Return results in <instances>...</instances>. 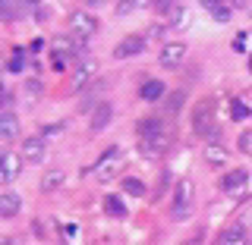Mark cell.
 Masks as SVG:
<instances>
[{
    "mask_svg": "<svg viewBox=\"0 0 252 245\" xmlns=\"http://www.w3.org/2000/svg\"><path fill=\"white\" fill-rule=\"evenodd\" d=\"M249 73H252V57H249Z\"/></svg>",
    "mask_w": 252,
    "mask_h": 245,
    "instance_id": "48",
    "label": "cell"
},
{
    "mask_svg": "<svg viewBox=\"0 0 252 245\" xmlns=\"http://www.w3.org/2000/svg\"><path fill=\"white\" fill-rule=\"evenodd\" d=\"M246 179H249V173H246V170H230L224 179H220V189H224L227 195H236L243 186H246Z\"/></svg>",
    "mask_w": 252,
    "mask_h": 245,
    "instance_id": "17",
    "label": "cell"
},
{
    "mask_svg": "<svg viewBox=\"0 0 252 245\" xmlns=\"http://www.w3.org/2000/svg\"><path fill=\"white\" fill-rule=\"evenodd\" d=\"M19 10H26V3L22 0H0V13H3V19H16L19 16Z\"/></svg>",
    "mask_w": 252,
    "mask_h": 245,
    "instance_id": "22",
    "label": "cell"
},
{
    "mask_svg": "<svg viewBox=\"0 0 252 245\" xmlns=\"http://www.w3.org/2000/svg\"><path fill=\"white\" fill-rule=\"evenodd\" d=\"M192 195H195L192 179H180L173 186V208H192Z\"/></svg>",
    "mask_w": 252,
    "mask_h": 245,
    "instance_id": "10",
    "label": "cell"
},
{
    "mask_svg": "<svg viewBox=\"0 0 252 245\" xmlns=\"http://www.w3.org/2000/svg\"><path fill=\"white\" fill-rule=\"evenodd\" d=\"M202 6L208 13H215V10H220V6H230V3H227V0H202Z\"/></svg>",
    "mask_w": 252,
    "mask_h": 245,
    "instance_id": "35",
    "label": "cell"
},
{
    "mask_svg": "<svg viewBox=\"0 0 252 245\" xmlns=\"http://www.w3.org/2000/svg\"><path fill=\"white\" fill-rule=\"evenodd\" d=\"M211 16H215V22H230V16H233V10H230V6H220V10H215V13H211Z\"/></svg>",
    "mask_w": 252,
    "mask_h": 245,
    "instance_id": "32",
    "label": "cell"
},
{
    "mask_svg": "<svg viewBox=\"0 0 252 245\" xmlns=\"http://www.w3.org/2000/svg\"><path fill=\"white\" fill-rule=\"evenodd\" d=\"M22 161H26L22 154L6 151V154H3V163H0V183H3V186L13 183V179L19 176V170H22Z\"/></svg>",
    "mask_w": 252,
    "mask_h": 245,
    "instance_id": "7",
    "label": "cell"
},
{
    "mask_svg": "<svg viewBox=\"0 0 252 245\" xmlns=\"http://www.w3.org/2000/svg\"><path fill=\"white\" fill-rule=\"evenodd\" d=\"M63 129V123H54V126H44L41 129V136H54V132H60Z\"/></svg>",
    "mask_w": 252,
    "mask_h": 245,
    "instance_id": "38",
    "label": "cell"
},
{
    "mask_svg": "<svg viewBox=\"0 0 252 245\" xmlns=\"http://www.w3.org/2000/svg\"><path fill=\"white\" fill-rule=\"evenodd\" d=\"M246 41H249V35H236V38H233V51L243 54V51H246Z\"/></svg>",
    "mask_w": 252,
    "mask_h": 245,
    "instance_id": "36",
    "label": "cell"
},
{
    "mask_svg": "<svg viewBox=\"0 0 252 245\" xmlns=\"http://www.w3.org/2000/svg\"><path fill=\"white\" fill-rule=\"evenodd\" d=\"M155 132H164V123L158 120V116H145V120H139V138L155 136Z\"/></svg>",
    "mask_w": 252,
    "mask_h": 245,
    "instance_id": "21",
    "label": "cell"
},
{
    "mask_svg": "<svg viewBox=\"0 0 252 245\" xmlns=\"http://www.w3.org/2000/svg\"><path fill=\"white\" fill-rule=\"evenodd\" d=\"M94 69H98V66H94L92 60L76 63V73H73V91H82L85 85L92 82V79H94Z\"/></svg>",
    "mask_w": 252,
    "mask_h": 245,
    "instance_id": "12",
    "label": "cell"
},
{
    "mask_svg": "<svg viewBox=\"0 0 252 245\" xmlns=\"http://www.w3.org/2000/svg\"><path fill=\"white\" fill-rule=\"evenodd\" d=\"M19 208H22L19 192H13V189H3V192H0V217H3V220H13L16 214H19Z\"/></svg>",
    "mask_w": 252,
    "mask_h": 245,
    "instance_id": "9",
    "label": "cell"
},
{
    "mask_svg": "<svg viewBox=\"0 0 252 245\" xmlns=\"http://www.w3.org/2000/svg\"><path fill=\"white\" fill-rule=\"evenodd\" d=\"M16 136H19V120H16L13 110H3V113H0V141L10 145Z\"/></svg>",
    "mask_w": 252,
    "mask_h": 245,
    "instance_id": "11",
    "label": "cell"
},
{
    "mask_svg": "<svg viewBox=\"0 0 252 245\" xmlns=\"http://www.w3.org/2000/svg\"><path fill=\"white\" fill-rule=\"evenodd\" d=\"M101 91H104V82H94L89 88V94H85V101H82V110H92V104L101 98Z\"/></svg>",
    "mask_w": 252,
    "mask_h": 245,
    "instance_id": "27",
    "label": "cell"
},
{
    "mask_svg": "<svg viewBox=\"0 0 252 245\" xmlns=\"http://www.w3.org/2000/svg\"><path fill=\"white\" fill-rule=\"evenodd\" d=\"M167 148H170V136H167V132H155V136L139 138V151L145 157H161Z\"/></svg>",
    "mask_w": 252,
    "mask_h": 245,
    "instance_id": "6",
    "label": "cell"
},
{
    "mask_svg": "<svg viewBox=\"0 0 252 245\" xmlns=\"http://www.w3.org/2000/svg\"><path fill=\"white\" fill-rule=\"evenodd\" d=\"M44 151H47L44 136H32V138H26V145H22V157H26L29 163H38L44 157Z\"/></svg>",
    "mask_w": 252,
    "mask_h": 245,
    "instance_id": "13",
    "label": "cell"
},
{
    "mask_svg": "<svg viewBox=\"0 0 252 245\" xmlns=\"http://www.w3.org/2000/svg\"><path fill=\"white\" fill-rule=\"evenodd\" d=\"M249 116H252V110H249L246 104H243L240 98H233V101H230V120L243 123V120H249Z\"/></svg>",
    "mask_w": 252,
    "mask_h": 245,
    "instance_id": "24",
    "label": "cell"
},
{
    "mask_svg": "<svg viewBox=\"0 0 252 245\" xmlns=\"http://www.w3.org/2000/svg\"><path fill=\"white\" fill-rule=\"evenodd\" d=\"M142 51H145V38H142V35H129V38H123V41L114 47V57L126 60V57H139Z\"/></svg>",
    "mask_w": 252,
    "mask_h": 245,
    "instance_id": "8",
    "label": "cell"
},
{
    "mask_svg": "<svg viewBox=\"0 0 252 245\" xmlns=\"http://www.w3.org/2000/svg\"><path fill=\"white\" fill-rule=\"evenodd\" d=\"M243 223H246V226H252V204H249V211H246V217H243Z\"/></svg>",
    "mask_w": 252,
    "mask_h": 245,
    "instance_id": "43",
    "label": "cell"
},
{
    "mask_svg": "<svg viewBox=\"0 0 252 245\" xmlns=\"http://www.w3.org/2000/svg\"><path fill=\"white\" fill-rule=\"evenodd\" d=\"M173 6H177V0H155V10L158 13H170Z\"/></svg>",
    "mask_w": 252,
    "mask_h": 245,
    "instance_id": "34",
    "label": "cell"
},
{
    "mask_svg": "<svg viewBox=\"0 0 252 245\" xmlns=\"http://www.w3.org/2000/svg\"><path fill=\"white\" fill-rule=\"evenodd\" d=\"M215 120V101H199L192 110V132L195 136H202V138H208V141H218V126L211 123Z\"/></svg>",
    "mask_w": 252,
    "mask_h": 245,
    "instance_id": "1",
    "label": "cell"
},
{
    "mask_svg": "<svg viewBox=\"0 0 252 245\" xmlns=\"http://www.w3.org/2000/svg\"><path fill=\"white\" fill-rule=\"evenodd\" d=\"M164 31H167V26H161V22H155V26H148L145 28V41H158V38H164Z\"/></svg>",
    "mask_w": 252,
    "mask_h": 245,
    "instance_id": "29",
    "label": "cell"
},
{
    "mask_svg": "<svg viewBox=\"0 0 252 245\" xmlns=\"http://www.w3.org/2000/svg\"><path fill=\"white\" fill-rule=\"evenodd\" d=\"M183 245H202V239L195 236V239H189V242H183Z\"/></svg>",
    "mask_w": 252,
    "mask_h": 245,
    "instance_id": "44",
    "label": "cell"
},
{
    "mask_svg": "<svg viewBox=\"0 0 252 245\" xmlns=\"http://www.w3.org/2000/svg\"><path fill=\"white\" fill-rule=\"evenodd\" d=\"M104 211L110 217H126V204L117 198V195H107V198H104Z\"/></svg>",
    "mask_w": 252,
    "mask_h": 245,
    "instance_id": "25",
    "label": "cell"
},
{
    "mask_svg": "<svg viewBox=\"0 0 252 245\" xmlns=\"http://www.w3.org/2000/svg\"><path fill=\"white\" fill-rule=\"evenodd\" d=\"M41 47H44V41H41V38H35V41H32V47H29V51H32V54H38V51H41Z\"/></svg>",
    "mask_w": 252,
    "mask_h": 245,
    "instance_id": "42",
    "label": "cell"
},
{
    "mask_svg": "<svg viewBox=\"0 0 252 245\" xmlns=\"http://www.w3.org/2000/svg\"><path fill=\"white\" fill-rule=\"evenodd\" d=\"M240 151L252 154V132H243V136H240Z\"/></svg>",
    "mask_w": 252,
    "mask_h": 245,
    "instance_id": "33",
    "label": "cell"
},
{
    "mask_svg": "<svg viewBox=\"0 0 252 245\" xmlns=\"http://www.w3.org/2000/svg\"><path fill=\"white\" fill-rule=\"evenodd\" d=\"M22 66H26V51H16L6 63V73H22Z\"/></svg>",
    "mask_w": 252,
    "mask_h": 245,
    "instance_id": "28",
    "label": "cell"
},
{
    "mask_svg": "<svg viewBox=\"0 0 252 245\" xmlns=\"http://www.w3.org/2000/svg\"><path fill=\"white\" fill-rule=\"evenodd\" d=\"M155 0H136V10H152Z\"/></svg>",
    "mask_w": 252,
    "mask_h": 245,
    "instance_id": "41",
    "label": "cell"
},
{
    "mask_svg": "<svg viewBox=\"0 0 252 245\" xmlns=\"http://www.w3.org/2000/svg\"><path fill=\"white\" fill-rule=\"evenodd\" d=\"M22 91H26V94H29V101H35V98H38V94H41V91H44V85H41V82H38V79H26V88H22Z\"/></svg>",
    "mask_w": 252,
    "mask_h": 245,
    "instance_id": "30",
    "label": "cell"
},
{
    "mask_svg": "<svg viewBox=\"0 0 252 245\" xmlns=\"http://www.w3.org/2000/svg\"><path fill=\"white\" fill-rule=\"evenodd\" d=\"M51 54L54 57H73V60H79L85 54V41L82 38H66V35H57L51 41Z\"/></svg>",
    "mask_w": 252,
    "mask_h": 245,
    "instance_id": "3",
    "label": "cell"
},
{
    "mask_svg": "<svg viewBox=\"0 0 252 245\" xmlns=\"http://www.w3.org/2000/svg\"><path fill=\"white\" fill-rule=\"evenodd\" d=\"M202 157H205L208 167H224V163H227V145H220V141H208L205 151H202Z\"/></svg>",
    "mask_w": 252,
    "mask_h": 245,
    "instance_id": "14",
    "label": "cell"
},
{
    "mask_svg": "<svg viewBox=\"0 0 252 245\" xmlns=\"http://www.w3.org/2000/svg\"><path fill=\"white\" fill-rule=\"evenodd\" d=\"M63 179H66V173H63V170H57V167L47 170L44 176H41V192H54V189H60Z\"/></svg>",
    "mask_w": 252,
    "mask_h": 245,
    "instance_id": "19",
    "label": "cell"
},
{
    "mask_svg": "<svg viewBox=\"0 0 252 245\" xmlns=\"http://www.w3.org/2000/svg\"><path fill=\"white\" fill-rule=\"evenodd\" d=\"M218 245H246V223H230L220 233Z\"/></svg>",
    "mask_w": 252,
    "mask_h": 245,
    "instance_id": "15",
    "label": "cell"
},
{
    "mask_svg": "<svg viewBox=\"0 0 252 245\" xmlns=\"http://www.w3.org/2000/svg\"><path fill=\"white\" fill-rule=\"evenodd\" d=\"M164 91H167V88H164L161 79H148V82L139 88V98L148 101V104H155V101H164Z\"/></svg>",
    "mask_w": 252,
    "mask_h": 245,
    "instance_id": "16",
    "label": "cell"
},
{
    "mask_svg": "<svg viewBox=\"0 0 252 245\" xmlns=\"http://www.w3.org/2000/svg\"><path fill=\"white\" fill-rule=\"evenodd\" d=\"M246 16H249V19H252V0H249V3H246Z\"/></svg>",
    "mask_w": 252,
    "mask_h": 245,
    "instance_id": "46",
    "label": "cell"
},
{
    "mask_svg": "<svg viewBox=\"0 0 252 245\" xmlns=\"http://www.w3.org/2000/svg\"><path fill=\"white\" fill-rule=\"evenodd\" d=\"M22 3H29V6H41V0H22Z\"/></svg>",
    "mask_w": 252,
    "mask_h": 245,
    "instance_id": "45",
    "label": "cell"
},
{
    "mask_svg": "<svg viewBox=\"0 0 252 245\" xmlns=\"http://www.w3.org/2000/svg\"><path fill=\"white\" fill-rule=\"evenodd\" d=\"M167 19H170V28H186V26H189V10H186L183 3H177V6L167 13Z\"/></svg>",
    "mask_w": 252,
    "mask_h": 245,
    "instance_id": "20",
    "label": "cell"
},
{
    "mask_svg": "<svg viewBox=\"0 0 252 245\" xmlns=\"http://www.w3.org/2000/svg\"><path fill=\"white\" fill-rule=\"evenodd\" d=\"M186 54H189V47H186L183 41H170V44L161 47V54H158V63H161L164 69H177L180 63L186 60Z\"/></svg>",
    "mask_w": 252,
    "mask_h": 245,
    "instance_id": "5",
    "label": "cell"
},
{
    "mask_svg": "<svg viewBox=\"0 0 252 245\" xmlns=\"http://www.w3.org/2000/svg\"><path fill=\"white\" fill-rule=\"evenodd\" d=\"M120 170H123V151L120 148H107L104 154H101V161L94 163V176L101 179V183H110V179H117L120 176Z\"/></svg>",
    "mask_w": 252,
    "mask_h": 245,
    "instance_id": "2",
    "label": "cell"
},
{
    "mask_svg": "<svg viewBox=\"0 0 252 245\" xmlns=\"http://www.w3.org/2000/svg\"><path fill=\"white\" fill-rule=\"evenodd\" d=\"M132 10H136V0H120V3L114 6V13H117V16H129Z\"/></svg>",
    "mask_w": 252,
    "mask_h": 245,
    "instance_id": "31",
    "label": "cell"
},
{
    "mask_svg": "<svg viewBox=\"0 0 252 245\" xmlns=\"http://www.w3.org/2000/svg\"><path fill=\"white\" fill-rule=\"evenodd\" d=\"M89 3H92V6H98V3H107V0H89Z\"/></svg>",
    "mask_w": 252,
    "mask_h": 245,
    "instance_id": "47",
    "label": "cell"
},
{
    "mask_svg": "<svg viewBox=\"0 0 252 245\" xmlns=\"http://www.w3.org/2000/svg\"><path fill=\"white\" fill-rule=\"evenodd\" d=\"M63 69H66V60H63V57H54V73H63Z\"/></svg>",
    "mask_w": 252,
    "mask_h": 245,
    "instance_id": "39",
    "label": "cell"
},
{
    "mask_svg": "<svg viewBox=\"0 0 252 245\" xmlns=\"http://www.w3.org/2000/svg\"><path fill=\"white\" fill-rule=\"evenodd\" d=\"M123 192L136 195V198H145V183L136 179V176H123Z\"/></svg>",
    "mask_w": 252,
    "mask_h": 245,
    "instance_id": "23",
    "label": "cell"
},
{
    "mask_svg": "<svg viewBox=\"0 0 252 245\" xmlns=\"http://www.w3.org/2000/svg\"><path fill=\"white\" fill-rule=\"evenodd\" d=\"M110 116H114V107H110L107 101H104V104H98V107H94V113H92V132L107 129V126H110Z\"/></svg>",
    "mask_w": 252,
    "mask_h": 245,
    "instance_id": "18",
    "label": "cell"
},
{
    "mask_svg": "<svg viewBox=\"0 0 252 245\" xmlns=\"http://www.w3.org/2000/svg\"><path fill=\"white\" fill-rule=\"evenodd\" d=\"M186 104V94L183 91H170V98H167V104H164V107H167V113H180V107H183Z\"/></svg>",
    "mask_w": 252,
    "mask_h": 245,
    "instance_id": "26",
    "label": "cell"
},
{
    "mask_svg": "<svg viewBox=\"0 0 252 245\" xmlns=\"http://www.w3.org/2000/svg\"><path fill=\"white\" fill-rule=\"evenodd\" d=\"M10 107H13V91L6 88V91H3V110H10Z\"/></svg>",
    "mask_w": 252,
    "mask_h": 245,
    "instance_id": "40",
    "label": "cell"
},
{
    "mask_svg": "<svg viewBox=\"0 0 252 245\" xmlns=\"http://www.w3.org/2000/svg\"><path fill=\"white\" fill-rule=\"evenodd\" d=\"M69 31L85 41V38H92L94 31H98V19H94L92 13H85V10H76L73 16H69Z\"/></svg>",
    "mask_w": 252,
    "mask_h": 245,
    "instance_id": "4",
    "label": "cell"
},
{
    "mask_svg": "<svg viewBox=\"0 0 252 245\" xmlns=\"http://www.w3.org/2000/svg\"><path fill=\"white\" fill-rule=\"evenodd\" d=\"M189 214H192V208H173V217L177 220H186Z\"/></svg>",
    "mask_w": 252,
    "mask_h": 245,
    "instance_id": "37",
    "label": "cell"
}]
</instances>
